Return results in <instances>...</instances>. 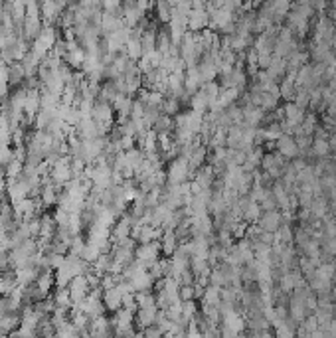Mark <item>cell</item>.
I'll use <instances>...</instances> for the list:
<instances>
[{"instance_id":"obj_2","label":"cell","mask_w":336,"mask_h":338,"mask_svg":"<svg viewBox=\"0 0 336 338\" xmlns=\"http://www.w3.org/2000/svg\"><path fill=\"white\" fill-rule=\"evenodd\" d=\"M160 253H162V249H160V241L158 239L157 241H149V244H136V248H134V259L140 261L147 269L160 259Z\"/></svg>"},{"instance_id":"obj_6","label":"cell","mask_w":336,"mask_h":338,"mask_svg":"<svg viewBox=\"0 0 336 338\" xmlns=\"http://www.w3.org/2000/svg\"><path fill=\"white\" fill-rule=\"evenodd\" d=\"M101 299H103V305H105L107 313H115L123 307V293H121V289L117 285H113L109 289H103Z\"/></svg>"},{"instance_id":"obj_12","label":"cell","mask_w":336,"mask_h":338,"mask_svg":"<svg viewBox=\"0 0 336 338\" xmlns=\"http://www.w3.org/2000/svg\"><path fill=\"white\" fill-rule=\"evenodd\" d=\"M330 153V142L326 140V136H314L311 142V155L316 158H324Z\"/></svg>"},{"instance_id":"obj_19","label":"cell","mask_w":336,"mask_h":338,"mask_svg":"<svg viewBox=\"0 0 336 338\" xmlns=\"http://www.w3.org/2000/svg\"><path fill=\"white\" fill-rule=\"evenodd\" d=\"M244 4H251V2H255V0H242Z\"/></svg>"},{"instance_id":"obj_9","label":"cell","mask_w":336,"mask_h":338,"mask_svg":"<svg viewBox=\"0 0 336 338\" xmlns=\"http://www.w3.org/2000/svg\"><path fill=\"white\" fill-rule=\"evenodd\" d=\"M257 222H259V227H261L263 231L275 233V231L279 229V225L283 224V216H281L275 208H273V210H263Z\"/></svg>"},{"instance_id":"obj_10","label":"cell","mask_w":336,"mask_h":338,"mask_svg":"<svg viewBox=\"0 0 336 338\" xmlns=\"http://www.w3.org/2000/svg\"><path fill=\"white\" fill-rule=\"evenodd\" d=\"M158 241H160V249H162V253L164 255H172L174 251H176V248H178V235H176V229H170V227H164L162 229V233H160V237H158Z\"/></svg>"},{"instance_id":"obj_18","label":"cell","mask_w":336,"mask_h":338,"mask_svg":"<svg viewBox=\"0 0 336 338\" xmlns=\"http://www.w3.org/2000/svg\"><path fill=\"white\" fill-rule=\"evenodd\" d=\"M204 22H206V16H204V14H198V12H196L194 16H192V28H194V30L202 28Z\"/></svg>"},{"instance_id":"obj_7","label":"cell","mask_w":336,"mask_h":338,"mask_svg":"<svg viewBox=\"0 0 336 338\" xmlns=\"http://www.w3.org/2000/svg\"><path fill=\"white\" fill-rule=\"evenodd\" d=\"M206 157H208V151L204 149V144L200 142V136H198V138L194 140V144H192L190 153L186 155V158H188V164H190L192 172L204 166V162H206Z\"/></svg>"},{"instance_id":"obj_8","label":"cell","mask_w":336,"mask_h":338,"mask_svg":"<svg viewBox=\"0 0 336 338\" xmlns=\"http://www.w3.org/2000/svg\"><path fill=\"white\" fill-rule=\"evenodd\" d=\"M158 311H160L158 305L138 307L136 313H134V324H138L140 330L147 328V326H151V324H155V322H157V316H158Z\"/></svg>"},{"instance_id":"obj_17","label":"cell","mask_w":336,"mask_h":338,"mask_svg":"<svg viewBox=\"0 0 336 338\" xmlns=\"http://www.w3.org/2000/svg\"><path fill=\"white\" fill-rule=\"evenodd\" d=\"M180 299H182V301L196 299V297H194V285H180Z\"/></svg>"},{"instance_id":"obj_1","label":"cell","mask_w":336,"mask_h":338,"mask_svg":"<svg viewBox=\"0 0 336 338\" xmlns=\"http://www.w3.org/2000/svg\"><path fill=\"white\" fill-rule=\"evenodd\" d=\"M164 172H166V184H184V182H188V178L192 174H194L188 164V158L182 155L170 158L168 168Z\"/></svg>"},{"instance_id":"obj_13","label":"cell","mask_w":336,"mask_h":338,"mask_svg":"<svg viewBox=\"0 0 336 338\" xmlns=\"http://www.w3.org/2000/svg\"><path fill=\"white\" fill-rule=\"evenodd\" d=\"M172 129H174V117H172V115H166V113H160L158 119H157L155 125H153V131L158 133V135L172 133Z\"/></svg>"},{"instance_id":"obj_15","label":"cell","mask_w":336,"mask_h":338,"mask_svg":"<svg viewBox=\"0 0 336 338\" xmlns=\"http://www.w3.org/2000/svg\"><path fill=\"white\" fill-rule=\"evenodd\" d=\"M269 77H273V79H277V77H281V75H285V69H287V64L283 62V60H273L269 66Z\"/></svg>"},{"instance_id":"obj_4","label":"cell","mask_w":336,"mask_h":338,"mask_svg":"<svg viewBox=\"0 0 336 338\" xmlns=\"http://www.w3.org/2000/svg\"><path fill=\"white\" fill-rule=\"evenodd\" d=\"M67 289H69V295H71L73 303L77 305L81 299H85V297L89 295V291H91V285H89V281H87V277H85V273H83V275L73 277V279L69 281Z\"/></svg>"},{"instance_id":"obj_16","label":"cell","mask_w":336,"mask_h":338,"mask_svg":"<svg viewBox=\"0 0 336 338\" xmlns=\"http://www.w3.org/2000/svg\"><path fill=\"white\" fill-rule=\"evenodd\" d=\"M140 334H145L147 338H157V336H162L164 332L160 330V326L155 322V324H151V326H147V328H142L140 330Z\"/></svg>"},{"instance_id":"obj_11","label":"cell","mask_w":336,"mask_h":338,"mask_svg":"<svg viewBox=\"0 0 336 338\" xmlns=\"http://www.w3.org/2000/svg\"><path fill=\"white\" fill-rule=\"evenodd\" d=\"M50 297H52L54 305L60 307V309L71 311V309L75 307V303H73V299H71V295H69V289H67V287H56V293L50 295Z\"/></svg>"},{"instance_id":"obj_5","label":"cell","mask_w":336,"mask_h":338,"mask_svg":"<svg viewBox=\"0 0 336 338\" xmlns=\"http://www.w3.org/2000/svg\"><path fill=\"white\" fill-rule=\"evenodd\" d=\"M275 144H277V153H279L281 157H285V158H295V157L299 155L297 140H295V136H291L289 133H283V135L275 140Z\"/></svg>"},{"instance_id":"obj_3","label":"cell","mask_w":336,"mask_h":338,"mask_svg":"<svg viewBox=\"0 0 336 338\" xmlns=\"http://www.w3.org/2000/svg\"><path fill=\"white\" fill-rule=\"evenodd\" d=\"M246 326V320L242 318L233 307H224L222 311V334L224 336H233V334H239Z\"/></svg>"},{"instance_id":"obj_14","label":"cell","mask_w":336,"mask_h":338,"mask_svg":"<svg viewBox=\"0 0 336 338\" xmlns=\"http://www.w3.org/2000/svg\"><path fill=\"white\" fill-rule=\"evenodd\" d=\"M182 111V101L180 97H174V95H164V101H162V113L166 115H178Z\"/></svg>"}]
</instances>
